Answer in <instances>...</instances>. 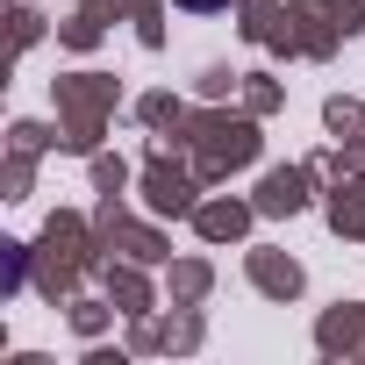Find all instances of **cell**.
<instances>
[{
	"label": "cell",
	"mask_w": 365,
	"mask_h": 365,
	"mask_svg": "<svg viewBox=\"0 0 365 365\" xmlns=\"http://www.w3.org/2000/svg\"><path fill=\"white\" fill-rule=\"evenodd\" d=\"M187 8H222V0H187Z\"/></svg>",
	"instance_id": "cell-1"
}]
</instances>
